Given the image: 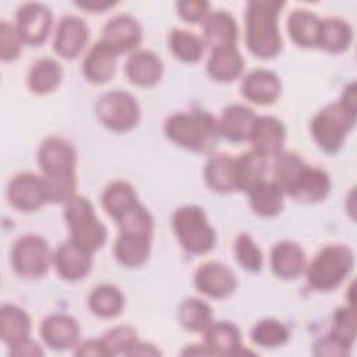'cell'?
I'll return each mask as SVG.
<instances>
[{
  "instance_id": "277c9868",
  "label": "cell",
  "mask_w": 357,
  "mask_h": 357,
  "mask_svg": "<svg viewBox=\"0 0 357 357\" xmlns=\"http://www.w3.org/2000/svg\"><path fill=\"white\" fill-rule=\"evenodd\" d=\"M165 132L174 144L195 152L211 151L220 135L218 120L204 110L172 114L165 123Z\"/></svg>"
},
{
  "instance_id": "9a60e30c",
  "label": "cell",
  "mask_w": 357,
  "mask_h": 357,
  "mask_svg": "<svg viewBox=\"0 0 357 357\" xmlns=\"http://www.w3.org/2000/svg\"><path fill=\"white\" fill-rule=\"evenodd\" d=\"M53 264L63 279L68 282L81 280L91 271L92 252L86 251L70 238L59 245L53 257Z\"/></svg>"
},
{
  "instance_id": "7dc6e473",
  "label": "cell",
  "mask_w": 357,
  "mask_h": 357,
  "mask_svg": "<svg viewBox=\"0 0 357 357\" xmlns=\"http://www.w3.org/2000/svg\"><path fill=\"white\" fill-rule=\"evenodd\" d=\"M10 354L13 356H29V357H35V356H42L43 354V350L39 347L38 343L32 342L29 337L11 346L10 349Z\"/></svg>"
},
{
  "instance_id": "8fae6325",
  "label": "cell",
  "mask_w": 357,
  "mask_h": 357,
  "mask_svg": "<svg viewBox=\"0 0 357 357\" xmlns=\"http://www.w3.org/2000/svg\"><path fill=\"white\" fill-rule=\"evenodd\" d=\"M7 198L15 209L22 212L36 211L49 202L43 177L33 173L17 174L7 187Z\"/></svg>"
},
{
  "instance_id": "2e32d148",
  "label": "cell",
  "mask_w": 357,
  "mask_h": 357,
  "mask_svg": "<svg viewBox=\"0 0 357 357\" xmlns=\"http://www.w3.org/2000/svg\"><path fill=\"white\" fill-rule=\"evenodd\" d=\"M40 336L52 350H68L78 344L79 325L67 314L49 315L40 324Z\"/></svg>"
},
{
  "instance_id": "d590c367",
  "label": "cell",
  "mask_w": 357,
  "mask_h": 357,
  "mask_svg": "<svg viewBox=\"0 0 357 357\" xmlns=\"http://www.w3.org/2000/svg\"><path fill=\"white\" fill-rule=\"evenodd\" d=\"M88 307L96 317L113 318L124 308V296L114 284H102L89 294Z\"/></svg>"
},
{
  "instance_id": "9c48e42d",
  "label": "cell",
  "mask_w": 357,
  "mask_h": 357,
  "mask_svg": "<svg viewBox=\"0 0 357 357\" xmlns=\"http://www.w3.org/2000/svg\"><path fill=\"white\" fill-rule=\"evenodd\" d=\"M52 262V254L47 241L38 234H25L20 237L11 250V265L14 271L28 279L43 276Z\"/></svg>"
},
{
  "instance_id": "cb8c5ba5",
  "label": "cell",
  "mask_w": 357,
  "mask_h": 357,
  "mask_svg": "<svg viewBox=\"0 0 357 357\" xmlns=\"http://www.w3.org/2000/svg\"><path fill=\"white\" fill-rule=\"evenodd\" d=\"M117 54L102 40L96 42L82 63V73L92 84H103L116 73Z\"/></svg>"
},
{
  "instance_id": "ac0fdd59",
  "label": "cell",
  "mask_w": 357,
  "mask_h": 357,
  "mask_svg": "<svg viewBox=\"0 0 357 357\" xmlns=\"http://www.w3.org/2000/svg\"><path fill=\"white\" fill-rule=\"evenodd\" d=\"M88 40V26L82 18L75 15L63 17L54 36V52L64 59L77 57Z\"/></svg>"
},
{
  "instance_id": "7c38bea8",
  "label": "cell",
  "mask_w": 357,
  "mask_h": 357,
  "mask_svg": "<svg viewBox=\"0 0 357 357\" xmlns=\"http://www.w3.org/2000/svg\"><path fill=\"white\" fill-rule=\"evenodd\" d=\"M15 21L21 40L38 46L47 38L52 26V11L42 3H25L18 8Z\"/></svg>"
},
{
  "instance_id": "ee69618b",
  "label": "cell",
  "mask_w": 357,
  "mask_h": 357,
  "mask_svg": "<svg viewBox=\"0 0 357 357\" xmlns=\"http://www.w3.org/2000/svg\"><path fill=\"white\" fill-rule=\"evenodd\" d=\"M21 40L15 26L3 21L0 24V57L3 61L15 60L21 52Z\"/></svg>"
},
{
  "instance_id": "ffe728a7",
  "label": "cell",
  "mask_w": 357,
  "mask_h": 357,
  "mask_svg": "<svg viewBox=\"0 0 357 357\" xmlns=\"http://www.w3.org/2000/svg\"><path fill=\"white\" fill-rule=\"evenodd\" d=\"M305 252L294 241L283 240L273 245L271 251V268L282 279H294L305 269Z\"/></svg>"
},
{
  "instance_id": "83f0119b",
  "label": "cell",
  "mask_w": 357,
  "mask_h": 357,
  "mask_svg": "<svg viewBox=\"0 0 357 357\" xmlns=\"http://www.w3.org/2000/svg\"><path fill=\"white\" fill-rule=\"evenodd\" d=\"M31 333V318L20 307L4 304L0 308V337L10 347L28 339Z\"/></svg>"
},
{
  "instance_id": "30bf717a",
  "label": "cell",
  "mask_w": 357,
  "mask_h": 357,
  "mask_svg": "<svg viewBox=\"0 0 357 357\" xmlns=\"http://www.w3.org/2000/svg\"><path fill=\"white\" fill-rule=\"evenodd\" d=\"M38 163L45 177L75 176L77 152L64 138L49 137L38 149Z\"/></svg>"
},
{
  "instance_id": "52a82bcc",
  "label": "cell",
  "mask_w": 357,
  "mask_h": 357,
  "mask_svg": "<svg viewBox=\"0 0 357 357\" xmlns=\"http://www.w3.org/2000/svg\"><path fill=\"white\" fill-rule=\"evenodd\" d=\"M172 225L177 240L188 254L202 255L215 247V230L208 223L201 206L184 205L178 208L173 215Z\"/></svg>"
},
{
  "instance_id": "8992f818",
  "label": "cell",
  "mask_w": 357,
  "mask_h": 357,
  "mask_svg": "<svg viewBox=\"0 0 357 357\" xmlns=\"http://www.w3.org/2000/svg\"><path fill=\"white\" fill-rule=\"evenodd\" d=\"M64 219L70 227V238L86 251H98L105 244L107 230L85 197L74 195L66 202Z\"/></svg>"
},
{
  "instance_id": "484cf974",
  "label": "cell",
  "mask_w": 357,
  "mask_h": 357,
  "mask_svg": "<svg viewBox=\"0 0 357 357\" xmlns=\"http://www.w3.org/2000/svg\"><path fill=\"white\" fill-rule=\"evenodd\" d=\"M237 33L236 20L226 11L208 14L204 20V42L208 43L212 50L218 47L236 46Z\"/></svg>"
},
{
  "instance_id": "f907efd6",
  "label": "cell",
  "mask_w": 357,
  "mask_h": 357,
  "mask_svg": "<svg viewBox=\"0 0 357 357\" xmlns=\"http://www.w3.org/2000/svg\"><path fill=\"white\" fill-rule=\"evenodd\" d=\"M156 354H160V351L156 347H153L152 344L141 343L139 340L127 353V356H156Z\"/></svg>"
},
{
  "instance_id": "6da1fadb",
  "label": "cell",
  "mask_w": 357,
  "mask_h": 357,
  "mask_svg": "<svg viewBox=\"0 0 357 357\" xmlns=\"http://www.w3.org/2000/svg\"><path fill=\"white\" fill-rule=\"evenodd\" d=\"M273 181L298 202L314 204L331 191V177L319 167L310 166L294 152H280L273 163Z\"/></svg>"
},
{
  "instance_id": "1f68e13d",
  "label": "cell",
  "mask_w": 357,
  "mask_h": 357,
  "mask_svg": "<svg viewBox=\"0 0 357 357\" xmlns=\"http://www.w3.org/2000/svg\"><path fill=\"white\" fill-rule=\"evenodd\" d=\"M353 40V29L349 22L340 18L321 20L318 45L329 53H342L349 49Z\"/></svg>"
},
{
  "instance_id": "4316f807",
  "label": "cell",
  "mask_w": 357,
  "mask_h": 357,
  "mask_svg": "<svg viewBox=\"0 0 357 357\" xmlns=\"http://www.w3.org/2000/svg\"><path fill=\"white\" fill-rule=\"evenodd\" d=\"M206 185L219 194H227L236 190L234 158L230 155H213L208 159L204 169Z\"/></svg>"
},
{
  "instance_id": "f6af8a7d",
  "label": "cell",
  "mask_w": 357,
  "mask_h": 357,
  "mask_svg": "<svg viewBox=\"0 0 357 357\" xmlns=\"http://www.w3.org/2000/svg\"><path fill=\"white\" fill-rule=\"evenodd\" d=\"M208 8L209 4L202 0H187L177 3L178 14L183 17V20L191 24L204 21L208 17Z\"/></svg>"
},
{
  "instance_id": "74e56055",
  "label": "cell",
  "mask_w": 357,
  "mask_h": 357,
  "mask_svg": "<svg viewBox=\"0 0 357 357\" xmlns=\"http://www.w3.org/2000/svg\"><path fill=\"white\" fill-rule=\"evenodd\" d=\"M169 46L173 54L185 63H195L204 54V40L184 29H173L170 32Z\"/></svg>"
},
{
  "instance_id": "8d00e7d4",
  "label": "cell",
  "mask_w": 357,
  "mask_h": 357,
  "mask_svg": "<svg viewBox=\"0 0 357 357\" xmlns=\"http://www.w3.org/2000/svg\"><path fill=\"white\" fill-rule=\"evenodd\" d=\"M180 325L190 332H205V329L213 322V312L209 304L191 297L185 298L177 311Z\"/></svg>"
},
{
  "instance_id": "ab89813d",
  "label": "cell",
  "mask_w": 357,
  "mask_h": 357,
  "mask_svg": "<svg viewBox=\"0 0 357 357\" xmlns=\"http://www.w3.org/2000/svg\"><path fill=\"white\" fill-rule=\"evenodd\" d=\"M120 233L137 234L152 237L153 233V219L148 209L137 202L132 208H130L119 220Z\"/></svg>"
},
{
  "instance_id": "d6986e66",
  "label": "cell",
  "mask_w": 357,
  "mask_h": 357,
  "mask_svg": "<svg viewBox=\"0 0 357 357\" xmlns=\"http://www.w3.org/2000/svg\"><path fill=\"white\" fill-rule=\"evenodd\" d=\"M282 91L279 77L265 68H258L245 75L241 82V95L257 105L273 103Z\"/></svg>"
},
{
  "instance_id": "5bb4252c",
  "label": "cell",
  "mask_w": 357,
  "mask_h": 357,
  "mask_svg": "<svg viewBox=\"0 0 357 357\" xmlns=\"http://www.w3.org/2000/svg\"><path fill=\"white\" fill-rule=\"evenodd\" d=\"M142 39V28L138 21L127 14L116 15L103 28L102 42L117 56L134 50Z\"/></svg>"
},
{
  "instance_id": "5b68a950",
  "label": "cell",
  "mask_w": 357,
  "mask_h": 357,
  "mask_svg": "<svg viewBox=\"0 0 357 357\" xmlns=\"http://www.w3.org/2000/svg\"><path fill=\"white\" fill-rule=\"evenodd\" d=\"M354 266L351 248L343 244L324 247L307 269L308 284L319 291H329L340 286Z\"/></svg>"
},
{
  "instance_id": "7a4b0ae2",
  "label": "cell",
  "mask_w": 357,
  "mask_h": 357,
  "mask_svg": "<svg viewBox=\"0 0 357 357\" xmlns=\"http://www.w3.org/2000/svg\"><path fill=\"white\" fill-rule=\"evenodd\" d=\"M356 84L343 91L339 102L329 103L311 120V134L317 145L326 153H336L356 123Z\"/></svg>"
},
{
  "instance_id": "ba28073f",
  "label": "cell",
  "mask_w": 357,
  "mask_h": 357,
  "mask_svg": "<svg viewBox=\"0 0 357 357\" xmlns=\"http://www.w3.org/2000/svg\"><path fill=\"white\" fill-rule=\"evenodd\" d=\"M96 116L109 130L126 132L138 124L141 110L137 99L131 93L126 91H112L99 98Z\"/></svg>"
},
{
  "instance_id": "681fc988",
  "label": "cell",
  "mask_w": 357,
  "mask_h": 357,
  "mask_svg": "<svg viewBox=\"0 0 357 357\" xmlns=\"http://www.w3.org/2000/svg\"><path fill=\"white\" fill-rule=\"evenodd\" d=\"M77 7L84 8V10H89L92 13H103L107 8L113 7L114 3L113 1H99V0H93V1H78L75 3Z\"/></svg>"
},
{
  "instance_id": "4dcf8cb0",
  "label": "cell",
  "mask_w": 357,
  "mask_h": 357,
  "mask_svg": "<svg viewBox=\"0 0 357 357\" xmlns=\"http://www.w3.org/2000/svg\"><path fill=\"white\" fill-rule=\"evenodd\" d=\"M321 20L308 10H294L287 18V31L291 40L303 47L318 45Z\"/></svg>"
},
{
  "instance_id": "bcb514c9",
  "label": "cell",
  "mask_w": 357,
  "mask_h": 357,
  "mask_svg": "<svg viewBox=\"0 0 357 357\" xmlns=\"http://www.w3.org/2000/svg\"><path fill=\"white\" fill-rule=\"evenodd\" d=\"M349 353V347L343 346L331 335L319 339L314 346V354L317 356H344Z\"/></svg>"
},
{
  "instance_id": "c3c4849f",
  "label": "cell",
  "mask_w": 357,
  "mask_h": 357,
  "mask_svg": "<svg viewBox=\"0 0 357 357\" xmlns=\"http://www.w3.org/2000/svg\"><path fill=\"white\" fill-rule=\"evenodd\" d=\"M75 354H78V356H98V357L105 356L100 339H91V340H85L81 344H77Z\"/></svg>"
},
{
  "instance_id": "4fadbf2b",
  "label": "cell",
  "mask_w": 357,
  "mask_h": 357,
  "mask_svg": "<svg viewBox=\"0 0 357 357\" xmlns=\"http://www.w3.org/2000/svg\"><path fill=\"white\" fill-rule=\"evenodd\" d=\"M194 284L198 291L208 297L226 298L234 293L237 280L229 266L220 262H206L197 269Z\"/></svg>"
},
{
  "instance_id": "44dd1931",
  "label": "cell",
  "mask_w": 357,
  "mask_h": 357,
  "mask_svg": "<svg viewBox=\"0 0 357 357\" xmlns=\"http://www.w3.org/2000/svg\"><path fill=\"white\" fill-rule=\"evenodd\" d=\"M255 119L257 114L248 106L240 103L229 105L218 120L220 135L231 142L250 141Z\"/></svg>"
},
{
  "instance_id": "f546056e",
  "label": "cell",
  "mask_w": 357,
  "mask_h": 357,
  "mask_svg": "<svg viewBox=\"0 0 357 357\" xmlns=\"http://www.w3.org/2000/svg\"><path fill=\"white\" fill-rule=\"evenodd\" d=\"M152 237L120 233L114 243L116 259L128 268H137L144 265L151 254Z\"/></svg>"
},
{
  "instance_id": "d4e9b609",
  "label": "cell",
  "mask_w": 357,
  "mask_h": 357,
  "mask_svg": "<svg viewBox=\"0 0 357 357\" xmlns=\"http://www.w3.org/2000/svg\"><path fill=\"white\" fill-rule=\"evenodd\" d=\"M244 60L236 46L213 49L206 64L209 77L219 82H231L243 73Z\"/></svg>"
},
{
  "instance_id": "e0dca14e",
  "label": "cell",
  "mask_w": 357,
  "mask_h": 357,
  "mask_svg": "<svg viewBox=\"0 0 357 357\" xmlns=\"http://www.w3.org/2000/svg\"><path fill=\"white\" fill-rule=\"evenodd\" d=\"M250 141L254 151L264 156H276L282 152L286 141V128L280 120L272 116H257Z\"/></svg>"
},
{
  "instance_id": "b9f144b4",
  "label": "cell",
  "mask_w": 357,
  "mask_h": 357,
  "mask_svg": "<svg viewBox=\"0 0 357 357\" xmlns=\"http://www.w3.org/2000/svg\"><path fill=\"white\" fill-rule=\"evenodd\" d=\"M356 312L354 308L350 307H342L335 311L333 314V325L331 331V336L335 337L337 342H340L346 347H351L356 339Z\"/></svg>"
},
{
  "instance_id": "e575fe53",
  "label": "cell",
  "mask_w": 357,
  "mask_h": 357,
  "mask_svg": "<svg viewBox=\"0 0 357 357\" xmlns=\"http://www.w3.org/2000/svg\"><path fill=\"white\" fill-rule=\"evenodd\" d=\"M137 202V194L132 185L127 181H113L105 188L102 194L103 209L116 222Z\"/></svg>"
},
{
  "instance_id": "60d3db41",
  "label": "cell",
  "mask_w": 357,
  "mask_h": 357,
  "mask_svg": "<svg viewBox=\"0 0 357 357\" xmlns=\"http://www.w3.org/2000/svg\"><path fill=\"white\" fill-rule=\"evenodd\" d=\"M100 339L105 356L127 354L128 350L138 342L137 331L132 326L121 325L107 331Z\"/></svg>"
},
{
  "instance_id": "3957f363",
  "label": "cell",
  "mask_w": 357,
  "mask_h": 357,
  "mask_svg": "<svg viewBox=\"0 0 357 357\" xmlns=\"http://www.w3.org/2000/svg\"><path fill=\"white\" fill-rule=\"evenodd\" d=\"M282 1H250L245 11V43L250 52L259 59L275 57L282 49L278 17Z\"/></svg>"
},
{
  "instance_id": "836d02e7",
  "label": "cell",
  "mask_w": 357,
  "mask_h": 357,
  "mask_svg": "<svg viewBox=\"0 0 357 357\" xmlns=\"http://www.w3.org/2000/svg\"><path fill=\"white\" fill-rule=\"evenodd\" d=\"M250 205L252 211L264 218H272L283 209V190L275 181H261L248 191Z\"/></svg>"
},
{
  "instance_id": "d6a6232c",
  "label": "cell",
  "mask_w": 357,
  "mask_h": 357,
  "mask_svg": "<svg viewBox=\"0 0 357 357\" xmlns=\"http://www.w3.org/2000/svg\"><path fill=\"white\" fill-rule=\"evenodd\" d=\"M63 78V68L59 61L50 57L36 60L28 73V86L33 93L45 95L54 91Z\"/></svg>"
},
{
  "instance_id": "f35d334b",
  "label": "cell",
  "mask_w": 357,
  "mask_h": 357,
  "mask_svg": "<svg viewBox=\"0 0 357 357\" xmlns=\"http://www.w3.org/2000/svg\"><path fill=\"white\" fill-rule=\"evenodd\" d=\"M289 329L286 325L273 318L259 321L251 329L252 343L261 347H279L289 340Z\"/></svg>"
},
{
  "instance_id": "f1b7e54d",
  "label": "cell",
  "mask_w": 357,
  "mask_h": 357,
  "mask_svg": "<svg viewBox=\"0 0 357 357\" xmlns=\"http://www.w3.org/2000/svg\"><path fill=\"white\" fill-rule=\"evenodd\" d=\"M236 190L251 191L255 185L264 181L266 170V156L257 151H248L234 159Z\"/></svg>"
},
{
  "instance_id": "816d5d0a",
  "label": "cell",
  "mask_w": 357,
  "mask_h": 357,
  "mask_svg": "<svg viewBox=\"0 0 357 357\" xmlns=\"http://www.w3.org/2000/svg\"><path fill=\"white\" fill-rule=\"evenodd\" d=\"M183 354H212V353L205 344H191L183 351Z\"/></svg>"
},
{
  "instance_id": "7bdbcfd3",
  "label": "cell",
  "mask_w": 357,
  "mask_h": 357,
  "mask_svg": "<svg viewBox=\"0 0 357 357\" xmlns=\"http://www.w3.org/2000/svg\"><path fill=\"white\" fill-rule=\"evenodd\" d=\"M234 254L238 264L248 272H259L262 268V252L254 240L241 233L234 243Z\"/></svg>"
},
{
  "instance_id": "7402d4cb",
  "label": "cell",
  "mask_w": 357,
  "mask_h": 357,
  "mask_svg": "<svg viewBox=\"0 0 357 357\" xmlns=\"http://www.w3.org/2000/svg\"><path fill=\"white\" fill-rule=\"evenodd\" d=\"M126 74L130 82L138 86H152L163 75V63L151 50H137L127 59Z\"/></svg>"
},
{
  "instance_id": "603a6c76",
  "label": "cell",
  "mask_w": 357,
  "mask_h": 357,
  "mask_svg": "<svg viewBox=\"0 0 357 357\" xmlns=\"http://www.w3.org/2000/svg\"><path fill=\"white\" fill-rule=\"evenodd\" d=\"M205 346L215 356H236L241 353V333L238 326L229 321L212 322L205 329Z\"/></svg>"
}]
</instances>
